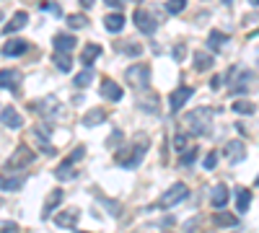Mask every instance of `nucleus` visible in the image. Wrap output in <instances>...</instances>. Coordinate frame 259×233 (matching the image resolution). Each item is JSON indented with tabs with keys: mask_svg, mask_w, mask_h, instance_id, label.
<instances>
[{
	"mask_svg": "<svg viewBox=\"0 0 259 233\" xmlns=\"http://www.w3.org/2000/svg\"><path fill=\"white\" fill-rule=\"evenodd\" d=\"M184 122H187V132H189V135L202 137V135H207V132H210V127H212V112H210V109H205V107L192 109V112H187Z\"/></svg>",
	"mask_w": 259,
	"mask_h": 233,
	"instance_id": "obj_1",
	"label": "nucleus"
},
{
	"mask_svg": "<svg viewBox=\"0 0 259 233\" xmlns=\"http://www.w3.org/2000/svg\"><path fill=\"white\" fill-rule=\"evenodd\" d=\"M148 137H143V135H138L135 137V145L130 148L127 153H119L117 156V163L122 166V168H138L140 163H143V158H145V151H148Z\"/></svg>",
	"mask_w": 259,
	"mask_h": 233,
	"instance_id": "obj_2",
	"label": "nucleus"
},
{
	"mask_svg": "<svg viewBox=\"0 0 259 233\" xmlns=\"http://www.w3.org/2000/svg\"><path fill=\"white\" fill-rule=\"evenodd\" d=\"M34 151L29 145H18L16 151H13V156L6 161V171H13V174H18L21 168H29L31 163H34Z\"/></svg>",
	"mask_w": 259,
	"mask_h": 233,
	"instance_id": "obj_3",
	"label": "nucleus"
},
{
	"mask_svg": "<svg viewBox=\"0 0 259 233\" xmlns=\"http://www.w3.org/2000/svg\"><path fill=\"white\" fill-rule=\"evenodd\" d=\"M124 80H127V86H133V88H148L150 68L145 65V62H135V65H130L124 70Z\"/></svg>",
	"mask_w": 259,
	"mask_h": 233,
	"instance_id": "obj_4",
	"label": "nucleus"
},
{
	"mask_svg": "<svg viewBox=\"0 0 259 233\" xmlns=\"http://www.w3.org/2000/svg\"><path fill=\"white\" fill-rule=\"evenodd\" d=\"M187 195H189L187 184L177 181V184H171V187L166 189V192H163V197L158 200V205H156V207H161V210H171V207H177L179 202H184V200H187Z\"/></svg>",
	"mask_w": 259,
	"mask_h": 233,
	"instance_id": "obj_5",
	"label": "nucleus"
},
{
	"mask_svg": "<svg viewBox=\"0 0 259 233\" xmlns=\"http://www.w3.org/2000/svg\"><path fill=\"white\" fill-rule=\"evenodd\" d=\"M192 96H194V88H192V86H179L174 94L168 96V109L174 112V114L182 112V109H184V104H187Z\"/></svg>",
	"mask_w": 259,
	"mask_h": 233,
	"instance_id": "obj_6",
	"label": "nucleus"
},
{
	"mask_svg": "<svg viewBox=\"0 0 259 233\" xmlns=\"http://www.w3.org/2000/svg\"><path fill=\"white\" fill-rule=\"evenodd\" d=\"M133 21H135V26L143 31V34H156V29H158V24H156V18L150 16L148 11H143V8H138L135 13H133Z\"/></svg>",
	"mask_w": 259,
	"mask_h": 233,
	"instance_id": "obj_7",
	"label": "nucleus"
},
{
	"mask_svg": "<svg viewBox=\"0 0 259 233\" xmlns=\"http://www.w3.org/2000/svg\"><path fill=\"white\" fill-rule=\"evenodd\" d=\"M223 153H226L228 163H241L246 158V145L241 140H228L226 148H223Z\"/></svg>",
	"mask_w": 259,
	"mask_h": 233,
	"instance_id": "obj_8",
	"label": "nucleus"
},
{
	"mask_svg": "<svg viewBox=\"0 0 259 233\" xmlns=\"http://www.w3.org/2000/svg\"><path fill=\"white\" fill-rule=\"evenodd\" d=\"M26 26H29V13H26V11H18V13L11 16V21L3 26V34L11 36V34H16V31H21V29H26Z\"/></svg>",
	"mask_w": 259,
	"mask_h": 233,
	"instance_id": "obj_9",
	"label": "nucleus"
},
{
	"mask_svg": "<svg viewBox=\"0 0 259 233\" xmlns=\"http://www.w3.org/2000/svg\"><path fill=\"white\" fill-rule=\"evenodd\" d=\"M62 200H65V192H62V189H52L50 197L45 200V207H41V220H47V218L55 213V210L62 205Z\"/></svg>",
	"mask_w": 259,
	"mask_h": 233,
	"instance_id": "obj_10",
	"label": "nucleus"
},
{
	"mask_svg": "<svg viewBox=\"0 0 259 233\" xmlns=\"http://www.w3.org/2000/svg\"><path fill=\"white\" fill-rule=\"evenodd\" d=\"M210 205H212L215 210H223V207L228 205V187H226V184H215V187L210 189Z\"/></svg>",
	"mask_w": 259,
	"mask_h": 233,
	"instance_id": "obj_11",
	"label": "nucleus"
},
{
	"mask_svg": "<svg viewBox=\"0 0 259 233\" xmlns=\"http://www.w3.org/2000/svg\"><path fill=\"white\" fill-rule=\"evenodd\" d=\"M24 181H26V176H21V174H13V176L0 174V192H18L24 187Z\"/></svg>",
	"mask_w": 259,
	"mask_h": 233,
	"instance_id": "obj_12",
	"label": "nucleus"
},
{
	"mask_svg": "<svg viewBox=\"0 0 259 233\" xmlns=\"http://www.w3.org/2000/svg\"><path fill=\"white\" fill-rule=\"evenodd\" d=\"M254 80H256V73L254 70H244L239 75V83H233V86H231V94H246L254 86Z\"/></svg>",
	"mask_w": 259,
	"mask_h": 233,
	"instance_id": "obj_13",
	"label": "nucleus"
},
{
	"mask_svg": "<svg viewBox=\"0 0 259 233\" xmlns=\"http://www.w3.org/2000/svg\"><path fill=\"white\" fill-rule=\"evenodd\" d=\"M99 94H101L106 101H119V99H122V88H119V83H114V80H109V78H104Z\"/></svg>",
	"mask_w": 259,
	"mask_h": 233,
	"instance_id": "obj_14",
	"label": "nucleus"
},
{
	"mask_svg": "<svg viewBox=\"0 0 259 233\" xmlns=\"http://www.w3.org/2000/svg\"><path fill=\"white\" fill-rule=\"evenodd\" d=\"M0 122H3L8 130H18L21 124H24V119H21V114L13 109V107H6V109H0Z\"/></svg>",
	"mask_w": 259,
	"mask_h": 233,
	"instance_id": "obj_15",
	"label": "nucleus"
},
{
	"mask_svg": "<svg viewBox=\"0 0 259 233\" xmlns=\"http://www.w3.org/2000/svg\"><path fill=\"white\" fill-rule=\"evenodd\" d=\"M18 80H21V73L8 68V70H0V88L6 91H16L18 88Z\"/></svg>",
	"mask_w": 259,
	"mask_h": 233,
	"instance_id": "obj_16",
	"label": "nucleus"
},
{
	"mask_svg": "<svg viewBox=\"0 0 259 233\" xmlns=\"http://www.w3.org/2000/svg\"><path fill=\"white\" fill-rule=\"evenodd\" d=\"M26 50H29V44H26L24 39H8L0 52H3L6 57H18V55H24Z\"/></svg>",
	"mask_w": 259,
	"mask_h": 233,
	"instance_id": "obj_17",
	"label": "nucleus"
},
{
	"mask_svg": "<svg viewBox=\"0 0 259 233\" xmlns=\"http://www.w3.org/2000/svg\"><path fill=\"white\" fill-rule=\"evenodd\" d=\"M52 44H55V50H57L60 55H68V52L75 47V36H73V34H55Z\"/></svg>",
	"mask_w": 259,
	"mask_h": 233,
	"instance_id": "obj_18",
	"label": "nucleus"
},
{
	"mask_svg": "<svg viewBox=\"0 0 259 233\" xmlns=\"http://www.w3.org/2000/svg\"><path fill=\"white\" fill-rule=\"evenodd\" d=\"M60 109V101H57V96H45L39 104H36V112L41 114V117H52L55 112Z\"/></svg>",
	"mask_w": 259,
	"mask_h": 233,
	"instance_id": "obj_19",
	"label": "nucleus"
},
{
	"mask_svg": "<svg viewBox=\"0 0 259 233\" xmlns=\"http://www.w3.org/2000/svg\"><path fill=\"white\" fill-rule=\"evenodd\" d=\"M226 44H228V36H226L223 31L212 29V31L207 34V47H210V52H221Z\"/></svg>",
	"mask_w": 259,
	"mask_h": 233,
	"instance_id": "obj_20",
	"label": "nucleus"
},
{
	"mask_svg": "<svg viewBox=\"0 0 259 233\" xmlns=\"http://www.w3.org/2000/svg\"><path fill=\"white\" fill-rule=\"evenodd\" d=\"M99 57H101V47H99V44H85V47H83V55H80L83 68H91Z\"/></svg>",
	"mask_w": 259,
	"mask_h": 233,
	"instance_id": "obj_21",
	"label": "nucleus"
},
{
	"mask_svg": "<svg viewBox=\"0 0 259 233\" xmlns=\"http://www.w3.org/2000/svg\"><path fill=\"white\" fill-rule=\"evenodd\" d=\"M78 215H80V213H78L75 207H73V210H65V213H60V215L55 218V225H57V228H73V225L78 223Z\"/></svg>",
	"mask_w": 259,
	"mask_h": 233,
	"instance_id": "obj_22",
	"label": "nucleus"
},
{
	"mask_svg": "<svg viewBox=\"0 0 259 233\" xmlns=\"http://www.w3.org/2000/svg\"><path fill=\"white\" fill-rule=\"evenodd\" d=\"M104 29L112 31V34L122 31V29H124V16H122V13H109V16H104Z\"/></svg>",
	"mask_w": 259,
	"mask_h": 233,
	"instance_id": "obj_23",
	"label": "nucleus"
},
{
	"mask_svg": "<svg viewBox=\"0 0 259 233\" xmlns=\"http://www.w3.org/2000/svg\"><path fill=\"white\" fill-rule=\"evenodd\" d=\"M251 200H254V195L249 189H239V192H236V210H239V213H249Z\"/></svg>",
	"mask_w": 259,
	"mask_h": 233,
	"instance_id": "obj_24",
	"label": "nucleus"
},
{
	"mask_svg": "<svg viewBox=\"0 0 259 233\" xmlns=\"http://www.w3.org/2000/svg\"><path fill=\"white\" fill-rule=\"evenodd\" d=\"M212 223L221 225V228H236V225H239V218L231 215V213H223V210H218V213L212 215Z\"/></svg>",
	"mask_w": 259,
	"mask_h": 233,
	"instance_id": "obj_25",
	"label": "nucleus"
},
{
	"mask_svg": "<svg viewBox=\"0 0 259 233\" xmlns=\"http://www.w3.org/2000/svg\"><path fill=\"white\" fill-rule=\"evenodd\" d=\"M212 55H207V52H194V70H200V73H205V70H210L212 68Z\"/></svg>",
	"mask_w": 259,
	"mask_h": 233,
	"instance_id": "obj_26",
	"label": "nucleus"
},
{
	"mask_svg": "<svg viewBox=\"0 0 259 233\" xmlns=\"http://www.w3.org/2000/svg\"><path fill=\"white\" fill-rule=\"evenodd\" d=\"M91 80H94V68H83V70L75 75L73 86H75V88H89V86H91Z\"/></svg>",
	"mask_w": 259,
	"mask_h": 233,
	"instance_id": "obj_27",
	"label": "nucleus"
},
{
	"mask_svg": "<svg viewBox=\"0 0 259 233\" xmlns=\"http://www.w3.org/2000/svg\"><path fill=\"white\" fill-rule=\"evenodd\" d=\"M231 109L236 112V114H254L256 112V107L249 101V99H239V101H233L231 104Z\"/></svg>",
	"mask_w": 259,
	"mask_h": 233,
	"instance_id": "obj_28",
	"label": "nucleus"
},
{
	"mask_svg": "<svg viewBox=\"0 0 259 233\" xmlns=\"http://www.w3.org/2000/svg\"><path fill=\"white\" fill-rule=\"evenodd\" d=\"M104 119H106L104 109H91L89 114L83 117V124H85V127H96V124H99V122H104Z\"/></svg>",
	"mask_w": 259,
	"mask_h": 233,
	"instance_id": "obj_29",
	"label": "nucleus"
},
{
	"mask_svg": "<svg viewBox=\"0 0 259 233\" xmlns=\"http://www.w3.org/2000/svg\"><path fill=\"white\" fill-rule=\"evenodd\" d=\"M52 60H55V68H57V70H62V73H70V70H73V60H70V55H60V52H57Z\"/></svg>",
	"mask_w": 259,
	"mask_h": 233,
	"instance_id": "obj_30",
	"label": "nucleus"
},
{
	"mask_svg": "<svg viewBox=\"0 0 259 233\" xmlns=\"http://www.w3.org/2000/svg\"><path fill=\"white\" fill-rule=\"evenodd\" d=\"M83 156H85V148H83V145H78L75 151H73V153H70L68 158L62 161V166H60V168H73V166H75V163H78V161H80Z\"/></svg>",
	"mask_w": 259,
	"mask_h": 233,
	"instance_id": "obj_31",
	"label": "nucleus"
},
{
	"mask_svg": "<svg viewBox=\"0 0 259 233\" xmlns=\"http://www.w3.org/2000/svg\"><path fill=\"white\" fill-rule=\"evenodd\" d=\"M184 8H187V0H166V13H171V16L182 13Z\"/></svg>",
	"mask_w": 259,
	"mask_h": 233,
	"instance_id": "obj_32",
	"label": "nucleus"
},
{
	"mask_svg": "<svg viewBox=\"0 0 259 233\" xmlns=\"http://www.w3.org/2000/svg\"><path fill=\"white\" fill-rule=\"evenodd\" d=\"M85 24H89V21H85L80 13H73V16H68V26H70V29H83Z\"/></svg>",
	"mask_w": 259,
	"mask_h": 233,
	"instance_id": "obj_33",
	"label": "nucleus"
},
{
	"mask_svg": "<svg viewBox=\"0 0 259 233\" xmlns=\"http://www.w3.org/2000/svg\"><path fill=\"white\" fill-rule=\"evenodd\" d=\"M215 166H218V153L210 151V153L205 156V161H202V168H205V171H212Z\"/></svg>",
	"mask_w": 259,
	"mask_h": 233,
	"instance_id": "obj_34",
	"label": "nucleus"
},
{
	"mask_svg": "<svg viewBox=\"0 0 259 233\" xmlns=\"http://www.w3.org/2000/svg\"><path fill=\"white\" fill-rule=\"evenodd\" d=\"M194 158H197V151H194V148H189V151H184V153H182L179 166H184V168H187V166H192V161H194Z\"/></svg>",
	"mask_w": 259,
	"mask_h": 233,
	"instance_id": "obj_35",
	"label": "nucleus"
},
{
	"mask_svg": "<svg viewBox=\"0 0 259 233\" xmlns=\"http://www.w3.org/2000/svg\"><path fill=\"white\" fill-rule=\"evenodd\" d=\"M174 148H177V151H184V148H187V135L184 132H177L174 135Z\"/></svg>",
	"mask_w": 259,
	"mask_h": 233,
	"instance_id": "obj_36",
	"label": "nucleus"
},
{
	"mask_svg": "<svg viewBox=\"0 0 259 233\" xmlns=\"http://www.w3.org/2000/svg\"><path fill=\"white\" fill-rule=\"evenodd\" d=\"M119 140H122V132H119V130H114V132H112V137L106 140V145H109V148H117V145H119Z\"/></svg>",
	"mask_w": 259,
	"mask_h": 233,
	"instance_id": "obj_37",
	"label": "nucleus"
},
{
	"mask_svg": "<svg viewBox=\"0 0 259 233\" xmlns=\"http://www.w3.org/2000/svg\"><path fill=\"white\" fill-rule=\"evenodd\" d=\"M101 202H104L106 207H109V213H112V215H119V213H122V210L117 207V202H114V200H101Z\"/></svg>",
	"mask_w": 259,
	"mask_h": 233,
	"instance_id": "obj_38",
	"label": "nucleus"
},
{
	"mask_svg": "<svg viewBox=\"0 0 259 233\" xmlns=\"http://www.w3.org/2000/svg\"><path fill=\"white\" fill-rule=\"evenodd\" d=\"M0 233H18V225H16V223H3Z\"/></svg>",
	"mask_w": 259,
	"mask_h": 233,
	"instance_id": "obj_39",
	"label": "nucleus"
},
{
	"mask_svg": "<svg viewBox=\"0 0 259 233\" xmlns=\"http://www.w3.org/2000/svg\"><path fill=\"white\" fill-rule=\"evenodd\" d=\"M104 3L109 6V8H117V11H119V8H124V0H104Z\"/></svg>",
	"mask_w": 259,
	"mask_h": 233,
	"instance_id": "obj_40",
	"label": "nucleus"
},
{
	"mask_svg": "<svg viewBox=\"0 0 259 233\" xmlns=\"http://www.w3.org/2000/svg\"><path fill=\"white\" fill-rule=\"evenodd\" d=\"M124 52H127V55H133V57H138V55H140V47H138V44H127Z\"/></svg>",
	"mask_w": 259,
	"mask_h": 233,
	"instance_id": "obj_41",
	"label": "nucleus"
},
{
	"mask_svg": "<svg viewBox=\"0 0 259 233\" xmlns=\"http://www.w3.org/2000/svg\"><path fill=\"white\" fill-rule=\"evenodd\" d=\"M174 57H177V60L182 62V57H184V44H179V47L174 50Z\"/></svg>",
	"mask_w": 259,
	"mask_h": 233,
	"instance_id": "obj_42",
	"label": "nucleus"
},
{
	"mask_svg": "<svg viewBox=\"0 0 259 233\" xmlns=\"http://www.w3.org/2000/svg\"><path fill=\"white\" fill-rule=\"evenodd\" d=\"M78 3H80V6H83V8H91V6H94V3H96V0H78Z\"/></svg>",
	"mask_w": 259,
	"mask_h": 233,
	"instance_id": "obj_43",
	"label": "nucleus"
},
{
	"mask_svg": "<svg viewBox=\"0 0 259 233\" xmlns=\"http://www.w3.org/2000/svg\"><path fill=\"white\" fill-rule=\"evenodd\" d=\"M249 3H251V8H256V6H259V0H249Z\"/></svg>",
	"mask_w": 259,
	"mask_h": 233,
	"instance_id": "obj_44",
	"label": "nucleus"
},
{
	"mask_svg": "<svg viewBox=\"0 0 259 233\" xmlns=\"http://www.w3.org/2000/svg\"><path fill=\"white\" fill-rule=\"evenodd\" d=\"M221 3H223V6H231V3H233V0H221Z\"/></svg>",
	"mask_w": 259,
	"mask_h": 233,
	"instance_id": "obj_45",
	"label": "nucleus"
},
{
	"mask_svg": "<svg viewBox=\"0 0 259 233\" xmlns=\"http://www.w3.org/2000/svg\"><path fill=\"white\" fill-rule=\"evenodd\" d=\"M78 233H89V230H78Z\"/></svg>",
	"mask_w": 259,
	"mask_h": 233,
	"instance_id": "obj_46",
	"label": "nucleus"
},
{
	"mask_svg": "<svg viewBox=\"0 0 259 233\" xmlns=\"http://www.w3.org/2000/svg\"><path fill=\"white\" fill-rule=\"evenodd\" d=\"M0 207H3V200H0Z\"/></svg>",
	"mask_w": 259,
	"mask_h": 233,
	"instance_id": "obj_47",
	"label": "nucleus"
},
{
	"mask_svg": "<svg viewBox=\"0 0 259 233\" xmlns=\"http://www.w3.org/2000/svg\"><path fill=\"white\" fill-rule=\"evenodd\" d=\"M135 3H140V0H135Z\"/></svg>",
	"mask_w": 259,
	"mask_h": 233,
	"instance_id": "obj_48",
	"label": "nucleus"
}]
</instances>
